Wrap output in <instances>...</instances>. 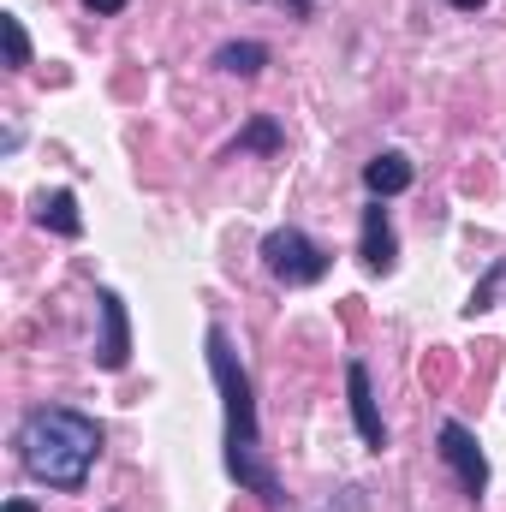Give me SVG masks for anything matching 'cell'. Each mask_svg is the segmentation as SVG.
I'll use <instances>...</instances> for the list:
<instances>
[{
	"instance_id": "1",
	"label": "cell",
	"mask_w": 506,
	"mask_h": 512,
	"mask_svg": "<svg viewBox=\"0 0 506 512\" xmlns=\"http://www.w3.org/2000/svg\"><path fill=\"white\" fill-rule=\"evenodd\" d=\"M209 376L221 387V405H227V477L256 495L262 507H280L286 495H280V477H274V465L262 459V429H256V393H251V376H245V364H239V352H233V340H227V328H209Z\"/></svg>"
},
{
	"instance_id": "2",
	"label": "cell",
	"mask_w": 506,
	"mask_h": 512,
	"mask_svg": "<svg viewBox=\"0 0 506 512\" xmlns=\"http://www.w3.org/2000/svg\"><path fill=\"white\" fill-rule=\"evenodd\" d=\"M18 453H24V471L48 489H84L96 453H102V429L96 417L72 411V405H48V411H30L24 429H18Z\"/></svg>"
},
{
	"instance_id": "3",
	"label": "cell",
	"mask_w": 506,
	"mask_h": 512,
	"mask_svg": "<svg viewBox=\"0 0 506 512\" xmlns=\"http://www.w3.org/2000/svg\"><path fill=\"white\" fill-rule=\"evenodd\" d=\"M262 268H268L274 280H286V286H316V280L328 274V251H322L304 227H274V233L262 239Z\"/></svg>"
},
{
	"instance_id": "4",
	"label": "cell",
	"mask_w": 506,
	"mask_h": 512,
	"mask_svg": "<svg viewBox=\"0 0 506 512\" xmlns=\"http://www.w3.org/2000/svg\"><path fill=\"white\" fill-rule=\"evenodd\" d=\"M441 459L453 465V477L465 483V495H483L489 489V459H483V447H477V435L465 429V423H441Z\"/></svg>"
},
{
	"instance_id": "5",
	"label": "cell",
	"mask_w": 506,
	"mask_h": 512,
	"mask_svg": "<svg viewBox=\"0 0 506 512\" xmlns=\"http://www.w3.org/2000/svg\"><path fill=\"white\" fill-rule=\"evenodd\" d=\"M96 316H102V340H96V364L102 370H126L131 358V322H126V304H120V292H96Z\"/></svg>"
},
{
	"instance_id": "6",
	"label": "cell",
	"mask_w": 506,
	"mask_h": 512,
	"mask_svg": "<svg viewBox=\"0 0 506 512\" xmlns=\"http://www.w3.org/2000/svg\"><path fill=\"white\" fill-rule=\"evenodd\" d=\"M346 393H352V423H358L364 447L381 453L387 447V423H381V411H376V387H370V370L364 364H346Z\"/></svg>"
},
{
	"instance_id": "7",
	"label": "cell",
	"mask_w": 506,
	"mask_h": 512,
	"mask_svg": "<svg viewBox=\"0 0 506 512\" xmlns=\"http://www.w3.org/2000/svg\"><path fill=\"white\" fill-rule=\"evenodd\" d=\"M399 262V239H393V221H387V209H381V197L364 209V268L370 274H387Z\"/></svg>"
},
{
	"instance_id": "8",
	"label": "cell",
	"mask_w": 506,
	"mask_h": 512,
	"mask_svg": "<svg viewBox=\"0 0 506 512\" xmlns=\"http://www.w3.org/2000/svg\"><path fill=\"white\" fill-rule=\"evenodd\" d=\"M411 179H417V173H411V161H405L399 149H381L376 161L364 167V191L381 197V203H387V197H399V191H411Z\"/></svg>"
},
{
	"instance_id": "9",
	"label": "cell",
	"mask_w": 506,
	"mask_h": 512,
	"mask_svg": "<svg viewBox=\"0 0 506 512\" xmlns=\"http://www.w3.org/2000/svg\"><path fill=\"white\" fill-rule=\"evenodd\" d=\"M36 221H42L48 233H60V239H78V233H84V215H78V197H72V191L36 197Z\"/></svg>"
},
{
	"instance_id": "10",
	"label": "cell",
	"mask_w": 506,
	"mask_h": 512,
	"mask_svg": "<svg viewBox=\"0 0 506 512\" xmlns=\"http://www.w3.org/2000/svg\"><path fill=\"white\" fill-rule=\"evenodd\" d=\"M215 66L233 72V78H256V72L268 66V48H262V42H227V48L215 54Z\"/></svg>"
},
{
	"instance_id": "11",
	"label": "cell",
	"mask_w": 506,
	"mask_h": 512,
	"mask_svg": "<svg viewBox=\"0 0 506 512\" xmlns=\"http://www.w3.org/2000/svg\"><path fill=\"white\" fill-rule=\"evenodd\" d=\"M280 143H286V137H280V126H274L268 114H256L251 126L239 131V149H256V155H274Z\"/></svg>"
},
{
	"instance_id": "12",
	"label": "cell",
	"mask_w": 506,
	"mask_h": 512,
	"mask_svg": "<svg viewBox=\"0 0 506 512\" xmlns=\"http://www.w3.org/2000/svg\"><path fill=\"white\" fill-rule=\"evenodd\" d=\"M0 36H6V66H12V72H24V66H30V36H24V24H18L12 12L0 18Z\"/></svg>"
},
{
	"instance_id": "13",
	"label": "cell",
	"mask_w": 506,
	"mask_h": 512,
	"mask_svg": "<svg viewBox=\"0 0 506 512\" xmlns=\"http://www.w3.org/2000/svg\"><path fill=\"white\" fill-rule=\"evenodd\" d=\"M501 286H506V262H501V268H495V274H489V280H483V286H477V292H471V304H465V316H477V310H489Z\"/></svg>"
},
{
	"instance_id": "14",
	"label": "cell",
	"mask_w": 506,
	"mask_h": 512,
	"mask_svg": "<svg viewBox=\"0 0 506 512\" xmlns=\"http://www.w3.org/2000/svg\"><path fill=\"white\" fill-rule=\"evenodd\" d=\"M84 12H96V18H114V12H126V0H84Z\"/></svg>"
},
{
	"instance_id": "15",
	"label": "cell",
	"mask_w": 506,
	"mask_h": 512,
	"mask_svg": "<svg viewBox=\"0 0 506 512\" xmlns=\"http://www.w3.org/2000/svg\"><path fill=\"white\" fill-rule=\"evenodd\" d=\"M6 512H36V501H24V495H18V501H6Z\"/></svg>"
},
{
	"instance_id": "16",
	"label": "cell",
	"mask_w": 506,
	"mask_h": 512,
	"mask_svg": "<svg viewBox=\"0 0 506 512\" xmlns=\"http://www.w3.org/2000/svg\"><path fill=\"white\" fill-rule=\"evenodd\" d=\"M453 6H459V12H477V6H483V0H453Z\"/></svg>"
}]
</instances>
